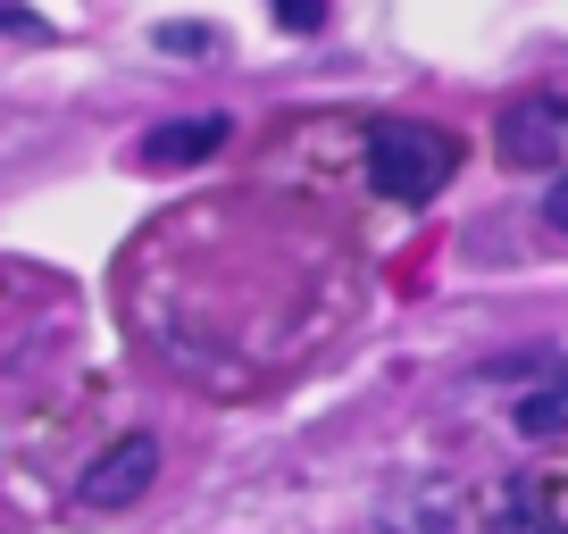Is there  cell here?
Instances as JSON below:
<instances>
[{
    "label": "cell",
    "mask_w": 568,
    "mask_h": 534,
    "mask_svg": "<svg viewBox=\"0 0 568 534\" xmlns=\"http://www.w3.org/2000/svg\"><path fill=\"white\" fill-rule=\"evenodd\" d=\"M452 167H460V143H452L444 125H426V117H393L368 134V184L393 201H435L452 184Z\"/></svg>",
    "instance_id": "6da1fadb"
},
{
    "label": "cell",
    "mask_w": 568,
    "mask_h": 534,
    "mask_svg": "<svg viewBox=\"0 0 568 534\" xmlns=\"http://www.w3.org/2000/svg\"><path fill=\"white\" fill-rule=\"evenodd\" d=\"M151 476H160V434H125V443H109L101 460L84 468L75 501H84V510H125V501L151 493Z\"/></svg>",
    "instance_id": "7a4b0ae2"
},
{
    "label": "cell",
    "mask_w": 568,
    "mask_h": 534,
    "mask_svg": "<svg viewBox=\"0 0 568 534\" xmlns=\"http://www.w3.org/2000/svg\"><path fill=\"white\" fill-rule=\"evenodd\" d=\"M568 109L560 101H551V92H535V101H510V109H501V134H494V143H501V160H510V167H551V151H560L568 143Z\"/></svg>",
    "instance_id": "3957f363"
},
{
    "label": "cell",
    "mask_w": 568,
    "mask_h": 534,
    "mask_svg": "<svg viewBox=\"0 0 568 534\" xmlns=\"http://www.w3.org/2000/svg\"><path fill=\"white\" fill-rule=\"evenodd\" d=\"M226 134H234V117H176V125H160V134H142V167H201L210 151H226Z\"/></svg>",
    "instance_id": "277c9868"
},
{
    "label": "cell",
    "mask_w": 568,
    "mask_h": 534,
    "mask_svg": "<svg viewBox=\"0 0 568 534\" xmlns=\"http://www.w3.org/2000/svg\"><path fill=\"white\" fill-rule=\"evenodd\" d=\"M485 534H568L560 510H551L535 484H501L494 493V517H485Z\"/></svg>",
    "instance_id": "5b68a950"
},
{
    "label": "cell",
    "mask_w": 568,
    "mask_h": 534,
    "mask_svg": "<svg viewBox=\"0 0 568 534\" xmlns=\"http://www.w3.org/2000/svg\"><path fill=\"white\" fill-rule=\"evenodd\" d=\"M518 434H568V376H551L535 401H518Z\"/></svg>",
    "instance_id": "8992f818"
},
{
    "label": "cell",
    "mask_w": 568,
    "mask_h": 534,
    "mask_svg": "<svg viewBox=\"0 0 568 534\" xmlns=\"http://www.w3.org/2000/svg\"><path fill=\"white\" fill-rule=\"evenodd\" d=\"M393 534H460V526H452V501L444 493H418V510L393 517Z\"/></svg>",
    "instance_id": "52a82bcc"
},
{
    "label": "cell",
    "mask_w": 568,
    "mask_h": 534,
    "mask_svg": "<svg viewBox=\"0 0 568 534\" xmlns=\"http://www.w3.org/2000/svg\"><path fill=\"white\" fill-rule=\"evenodd\" d=\"M151 42H160V51H217V25H193V18H168V25H151Z\"/></svg>",
    "instance_id": "ba28073f"
},
{
    "label": "cell",
    "mask_w": 568,
    "mask_h": 534,
    "mask_svg": "<svg viewBox=\"0 0 568 534\" xmlns=\"http://www.w3.org/2000/svg\"><path fill=\"white\" fill-rule=\"evenodd\" d=\"M267 9H276L284 34H318V25H326V0H267Z\"/></svg>",
    "instance_id": "9c48e42d"
},
{
    "label": "cell",
    "mask_w": 568,
    "mask_h": 534,
    "mask_svg": "<svg viewBox=\"0 0 568 534\" xmlns=\"http://www.w3.org/2000/svg\"><path fill=\"white\" fill-rule=\"evenodd\" d=\"M0 34H26V42H51V25L34 18V9H18V0H0Z\"/></svg>",
    "instance_id": "30bf717a"
},
{
    "label": "cell",
    "mask_w": 568,
    "mask_h": 534,
    "mask_svg": "<svg viewBox=\"0 0 568 534\" xmlns=\"http://www.w3.org/2000/svg\"><path fill=\"white\" fill-rule=\"evenodd\" d=\"M544 217H551V234H568V176L544 193Z\"/></svg>",
    "instance_id": "8fae6325"
}]
</instances>
